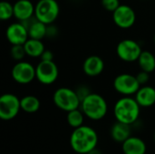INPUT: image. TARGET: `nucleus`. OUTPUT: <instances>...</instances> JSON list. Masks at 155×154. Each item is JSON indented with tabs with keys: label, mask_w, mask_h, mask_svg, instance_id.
<instances>
[{
	"label": "nucleus",
	"mask_w": 155,
	"mask_h": 154,
	"mask_svg": "<svg viewBox=\"0 0 155 154\" xmlns=\"http://www.w3.org/2000/svg\"><path fill=\"white\" fill-rule=\"evenodd\" d=\"M98 143V135L90 126L82 125L74 129L70 137V145L72 149L79 154H87Z\"/></svg>",
	"instance_id": "1"
},
{
	"label": "nucleus",
	"mask_w": 155,
	"mask_h": 154,
	"mask_svg": "<svg viewBox=\"0 0 155 154\" xmlns=\"http://www.w3.org/2000/svg\"><path fill=\"white\" fill-rule=\"evenodd\" d=\"M141 106L131 96H124L119 99L114 107V114L116 121L132 125L140 116Z\"/></svg>",
	"instance_id": "2"
},
{
	"label": "nucleus",
	"mask_w": 155,
	"mask_h": 154,
	"mask_svg": "<svg viewBox=\"0 0 155 154\" xmlns=\"http://www.w3.org/2000/svg\"><path fill=\"white\" fill-rule=\"evenodd\" d=\"M80 108L86 117L94 121H99L106 115L108 105L102 95L90 93L82 100Z\"/></svg>",
	"instance_id": "3"
},
{
	"label": "nucleus",
	"mask_w": 155,
	"mask_h": 154,
	"mask_svg": "<svg viewBox=\"0 0 155 154\" xmlns=\"http://www.w3.org/2000/svg\"><path fill=\"white\" fill-rule=\"evenodd\" d=\"M53 101L57 108L66 113L78 109L81 106V99L76 91L68 87L58 88L54 93Z\"/></svg>",
	"instance_id": "4"
},
{
	"label": "nucleus",
	"mask_w": 155,
	"mask_h": 154,
	"mask_svg": "<svg viewBox=\"0 0 155 154\" xmlns=\"http://www.w3.org/2000/svg\"><path fill=\"white\" fill-rule=\"evenodd\" d=\"M59 13L60 7L56 0H39L35 7V17L45 25H52Z\"/></svg>",
	"instance_id": "5"
},
{
	"label": "nucleus",
	"mask_w": 155,
	"mask_h": 154,
	"mask_svg": "<svg viewBox=\"0 0 155 154\" xmlns=\"http://www.w3.org/2000/svg\"><path fill=\"white\" fill-rule=\"evenodd\" d=\"M140 87L141 84L136 76L131 74H121L114 80V90L124 96L134 95Z\"/></svg>",
	"instance_id": "6"
},
{
	"label": "nucleus",
	"mask_w": 155,
	"mask_h": 154,
	"mask_svg": "<svg viewBox=\"0 0 155 154\" xmlns=\"http://www.w3.org/2000/svg\"><path fill=\"white\" fill-rule=\"evenodd\" d=\"M143 50L140 44L132 39H124L116 46V54L118 57L127 63L138 61Z\"/></svg>",
	"instance_id": "7"
},
{
	"label": "nucleus",
	"mask_w": 155,
	"mask_h": 154,
	"mask_svg": "<svg viewBox=\"0 0 155 154\" xmlns=\"http://www.w3.org/2000/svg\"><path fill=\"white\" fill-rule=\"evenodd\" d=\"M11 76L19 84H28L36 77L35 67L26 61L17 62L12 68Z\"/></svg>",
	"instance_id": "8"
},
{
	"label": "nucleus",
	"mask_w": 155,
	"mask_h": 154,
	"mask_svg": "<svg viewBox=\"0 0 155 154\" xmlns=\"http://www.w3.org/2000/svg\"><path fill=\"white\" fill-rule=\"evenodd\" d=\"M21 110L20 99L13 93H5L0 97V118L10 121L16 117Z\"/></svg>",
	"instance_id": "9"
},
{
	"label": "nucleus",
	"mask_w": 155,
	"mask_h": 154,
	"mask_svg": "<svg viewBox=\"0 0 155 154\" xmlns=\"http://www.w3.org/2000/svg\"><path fill=\"white\" fill-rule=\"evenodd\" d=\"M36 70V79L37 81L44 85H50L54 84L58 76L59 70L58 66L54 61H43L41 60L37 66Z\"/></svg>",
	"instance_id": "10"
},
{
	"label": "nucleus",
	"mask_w": 155,
	"mask_h": 154,
	"mask_svg": "<svg viewBox=\"0 0 155 154\" xmlns=\"http://www.w3.org/2000/svg\"><path fill=\"white\" fill-rule=\"evenodd\" d=\"M114 23L122 29L131 28L136 20L134 10L127 5H120L119 7L113 12Z\"/></svg>",
	"instance_id": "11"
},
{
	"label": "nucleus",
	"mask_w": 155,
	"mask_h": 154,
	"mask_svg": "<svg viewBox=\"0 0 155 154\" xmlns=\"http://www.w3.org/2000/svg\"><path fill=\"white\" fill-rule=\"evenodd\" d=\"M7 41L12 44H24L29 38L27 27L22 23H13L9 25L5 31Z\"/></svg>",
	"instance_id": "12"
},
{
	"label": "nucleus",
	"mask_w": 155,
	"mask_h": 154,
	"mask_svg": "<svg viewBox=\"0 0 155 154\" xmlns=\"http://www.w3.org/2000/svg\"><path fill=\"white\" fill-rule=\"evenodd\" d=\"M35 7L30 0H17L14 4V16L20 22L27 21L35 15Z\"/></svg>",
	"instance_id": "13"
},
{
	"label": "nucleus",
	"mask_w": 155,
	"mask_h": 154,
	"mask_svg": "<svg viewBox=\"0 0 155 154\" xmlns=\"http://www.w3.org/2000/svg\"><path fill=\"white\" fill-rule=\"evenodd\" d=\"M104 69V62L98 55L88 56L83 64L84 73L90 77H95L100 75Z\"/></svg>",
	"instance_id": "14"
},
{
	"label": "nucleus",
	"mask_w": 155,
	"mask_h": 154,
	"mask_svg": "<svg viewBox=\"0 0 155 154\" xmlns=\"http://www.w3.org/2000/svg\"><path fill=\"white\" fill-rule=\"evenodd\" d=\"M134 98L141 107H151L155 103V88L149 85H142Z\"/></svg>",
	"instance_id": "15"
},
{
	"label": "nucleus",
	"mask_w": 155,
	"mask_h": 154,
	"mask_svg": "<svg viewBox=\"0 0 155 154\" xmlns=\"http://www.w3.org/2000/svg\"><path fill=\"white\" fill-rule=\"evenodd\" d=\"M122 149L124 154H145L147 150L145 143L134 136H131L124 142Z\"/></svg>",
	"instance_id": "16"
},
{
	"label": "nucleus",
	"mask_w": 155,
	"mask_h": 154,
	"mask_svg": "<svg viewBox=\"0 0 155 154\" xmlns=\"http://www.w3.org/2000/svg\"><path fill=\"white\" fill-rule=\"evenodd\" d=\"M131 125L121 122H116L111 128V136L116 143H123L132 135Z\"/></svg>",
	"instance_id": "17"
},
{
	"label": "nucleus",
	"mask_w": 155,
	"mask_h": 154,
	"mask_svg": "<svg viewBox=\"0 0 155 154\" xmlns=\"http://www.w3.org/2000/svg\"><path fill=\"white\" fill-rule=\"evenodd\" d=\"M23 24L27 27L30 38L43 40L46 36L47 25L42 23L41 21L37 20L36 18H35L34 20H32V18H31L29 24H25V23H23Z\"/></svg>",
	"instance_id": "18"
},
{
	"label": "nucleus",
	"mask_w": 155,
	"mask_h": 154,
	"mask_svg": "<svg viewBox=\"0 0 155 154\" xmlns=\"http://www.w3.org/2000/svg\"><path fill=\"white\" fill-rule=\"evenodd\" d=\"M24 47H25L26 55L33 57V58L41 57L42 54L45 50V44L42 42V40L34 39V38H30V37L24 44Z\"/></svg>",
	"instance_id": "19"
},
{
	"label": "nucleus",
	"mask_w": 155,
	"mask_h": 154,
	"mask_svg": "<svg viewBox=\"0 0 155 154\" xmlns=\"http://www.w3.org/2000/svg\"><path fill=\"white\" fill-rule=\"evenodd\" d=\"M137 62L143 71L151 74L155 70V56L150 51H143Z\"/></svg>",
	"instance_id": "20"
},
{
	"label": "nucleus",
	"mask_w": 155,
	"mask_h": 154,
	"mask_svg": "<svg viewBox=\"0 0 155 154\" xmlns=\"http://www.w3.org/2000/svg\"><path fill=\"white\" fill-rule=\"evenodd\" d=\"M21 110L27 113H36L40 108V101L35 95H25L20 99Z\"/></svg>",
	"instance_id": "21"
},
{
	"label": "nucleus",
	"mask_w": 155,
	"mask_h": 154,
	"mask_svg": "<svg viewBox=\"0 0 155 154\" xmlns=\"http://www.w3.org/2000/svg\"><path fill=\"white\" fill-rule=\"evenodd\" d=\"M84 113L81 109H75L67 113V123L74 129L84 125Z\"/></svg>",
	"instance_id": "22"
},
{
	"label": "nucleus",
	"mask_w": 155,
	"mask_h": 154,
	"mask_svg": "<svg viewBox=\"0 0 155 154\" xmlns=\"http://www.w3.org/2000/svg\"><path fill=\"white\" fill-rule=\"evenodd\" d=\"M14 16V5L8 1H2L0 3V19L7 21Z\"/></svg>",
	"instance_id": "23"
},
{
	"label": "nucleus",
	"mask_w": 155,
	"mask_h": 154,
	"mask_svg": "<svg viewBox=\"0 0 155 154\" xmlns=\"http://www.w3.org/2000/svg\"><path fill=\"white\" fill-rule=\"evenodd\" d=\"M10 54L14 60H15L17 62L23 61V59L26 55L24 44H14V45H12L11 50H10Z\"/></svg>",
	"instance_id": "24"
},
{
	"label": "nucleus",
	"mask_w": 155,
	"mask_h": 154,
	"mask_svg": "<svg viewBox=\"0 0 155 154\" xmlns=\"http://www.w3.org/2000/svg\"><path fill=\"white\" fill-rule=\"evenodd\" d=\"M101 4L106 11L113 13L119 7L120 1L119 0H102Z\"/></svg>",
	"instance_id": "25"
},
{
	"label": "nucleus",
	"mask_w": 155,
	"mask_h": 154,
	"mask_svg": "<svg viewBox=\"0 0 155 154\" xmlns=\"http://www.w3.org/2000/svg\"><path fill=\"white\" fill-rule=\"evenodd\" d=\"M135 76H136L139 84H141V86L145 85L150 80V74L145 71H143V70H141V72H139Z\"/></svg>",
	"instance_id": "26"
},
{
	"label": "nucleus",
	"mask_w": 155,
	"mask_h": 154,
	"mask_svg": "<svg viewBox=\"0 0 155 154\" xmlns=\"http://www.w3.org/2000/svg\"><path fill=\"white\" fill-rule=\"evenodd\" d=\"M41 60L43 61H54V54L50 50H45L41 55Z\"/></svg>",
	"instance_id": "27"
},
{
	"label": "nucleus",
	"mask_w": 155,
	"mask_h": 154,
	"mask_svg": "<svg viewBox=\"0 0 155 154\" xmlns=\"http://www.w3.org/2000/svg\"><path fill=\"white\" fill-rule=\"evenodd\" d=\"M58 33V29L53 25H47V32H46V36L50 37H54Z\"/></svg>",
	"instance_id": "28"
},
{
	"label": "nucleus",
	"mask_w": 155,
	"mask_h": 154,
	"mask_svg": "<svg viewBox=\"0 0 155 154\" xmlns=\"http://www.w3.org/2000/svg\"><path fill=\"white\" fill-rule=\"evenodd\" d=\"M87 154H103L101 152V151H99L97 148H94V150H92L91 152H89Z\"/></svg>",
	"instance_id": "29"
},
{
	"label": "nucleus",
	"mask_w": 155,
	"mask_h": 154,
	"mask_svg": "<svg viewBox=\"0 0 155 154\" xmlns=\"http://www.w3.org/2000/svg\"><path fill=\"white\" fill-rule=\"evenodd\" d=\"M154 43H155V34H154Z\"/></svg>",
	"instance_id": "30"
},
{
	"label": "nucleus",
	"mask_w": 155,
	"mask_h": 154,
	"mask_svg": "<svg viewBox=\"0 0 155 154\" xmlns=\"http://www.w3.org/2000/svg\"><path fill=\"white\" fill-rule=\"evenodd\" d=\"M154 141H155V133H154Z\"/></svg>",
	"instance_id": "31"
}]
</instances>
